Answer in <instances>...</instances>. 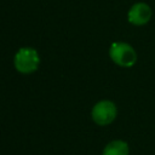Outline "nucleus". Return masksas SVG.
<instances>
[{"mask_svg": "<svg viewBox=\"0 0 155 155\" xmlns=\"http://www.w3.org/2000/svg\"><path fill=\"white\" fill-rule=\"evenodd\" d=\"M13 64L17 71L22 74H31L36 71L40 65L39 53L33 47H22L16 52Z\"/></svg>", "mask_w": 155, "mask_h": 155, "instance_id": "nucleus-1", "label": "nucleus"}, {"mask_svg": "<svg viewBox=\"0 0 155 155\" xmlns=\"http://www.w3.org/2000/svg\"><path fill=\"white\" fill-rule=\"evenodd\" d=\"M109 56L116 65L124 68H130L134 65L137 61V53L134 48L127 42H122V41H116L111 44L109 48Z\"/></svg>", "mask_w": 155, "mask_h": 155, "instance_id": "nucleus-2", "label": "nucleus"}, {"mask_svg": "<svg viewBox=\"0 0 155 155\" xmlns=\"http://www.w3.org/2000/svg\"><path fill=\"white\" fill-rule=\"evenodd\" d=\"M116 114H117L116 105L111 101H108V99L97 102L93 105L92 111H91L92 120L99 126H105V125L111 124L115 120Z\"/></svg>", "mask_w": 155, "mask_h": 155, "instance_id": "nucleus-3", "label": "nucleus"}, {"mask_svg": "<svg viewBox=\"0 0 155 155\" xmlns=\"http://www.w3.org/2000/svg\"><path fill=\"white\" fill-rule=\"evenodd\" d=\"M151 18V8L145 2H136L128 10L127 19L133 25H144Z\"/></svg>", "mask_w": 155, "mask_h": 155, "instance_id": "nucleus-4", "label": "nucleus"}, {"mask_svg": "<svg viewBox=\"0 0 155 155\" xmlns=\"http://www.w3.org/2000/svg\"><path fill=\"white\" fill-rule=\"evenodd\" d=\"M130 148L128 144L124 140L116 139L108 143L102 153V155H128Z\"/></svg>", "mask_w": 155, "mask_h": 155, "instance_id": "nucleus-5", "label": "nucleus"}]
</instances>
